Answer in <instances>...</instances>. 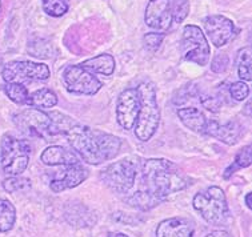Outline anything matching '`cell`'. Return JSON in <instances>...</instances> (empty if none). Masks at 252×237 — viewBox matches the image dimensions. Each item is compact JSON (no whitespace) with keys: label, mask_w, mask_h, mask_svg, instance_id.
I'll return each instance as SVG.
<instances>
[{"label":"cell","mask_w":252,"mask_h":237,"mask_svg":"<svg viewBox=\"0 0 252 237\" xmlns=\"http://www.w3.org/2000/svg\"><path fill=\"white\" fill-rule=\"evenodd\" d=\"M65 136L71 148L91 165L114 159L122 148V140L118 136L78 123L69 128Z\"/></svg>","instance_id":"cell-2"},{"label":"cell","mask_w":252,"mask_h":237,"mask_svg":"<svg viewBox=\"0 0 252 237\" xmlns=\"http://www.w3.org/2000/svg\"><path fill=\"white\" fill-rule=\"evenodd\" d=\"M63 80L67 89L78 95H96L103 87L100 80L94 76V73L83 68L80 64L68 65L63 72Z\"/></svg>","instance_id":"cell-9"},{"label":"cell","mask_w":252,"mask_h":237,"mask_svg":"<svg viewBox=\"0 0 252 237\" xmlns=\"http://www.w3.org/2000/svg\"><path fill=\"white\" fill-rule=\"evenodd\" d=\"M16 221V209L8 200H0V232H8L14 228Z\"/></svg>","instance_id":"cell-23"},{"label":"cell","mask_w":252,"mask_h":237,"mask_svg":"<svg viewBox=\"0 0 252 237\" xmlns=\"http://www.w3.org/2000/svg\"><path fill=\"white\" fill-rule=\"evenodd\" d=\"M138 176V161L123 159L115 161L101 171L100 178L111 191L126 195L135 185Z\"/></svg>","instance_id":"cell-6"},{"label":"cell","mask_w":252,"mask_h":237,"mask_svg":"<svg viewBox=\"0 0 252 237\" xmlns=\"http://www.w3.org/2000/svg\"><path fill=\"white\" fill-rule=\"evenodd\" d=\"M15 124L23 133L28 136L41 137L48 135L51 125V118L47 112H43L39 108L31 107L24 110L15 116Z\"/></svg>","instance_id":"cell-10"},{"label":"cell","mask_w":252,"mask_h":237,"mask_svg":"<svg viewBox=\"0 0 252 237\" xmlns=\"http://www.w3.org/2000/svg\"><path fill=\"white\" fill-rule=\"evenodd\" d=\"M143 40H144V47L147 50L158 51L163 40H164V33H161V32H148V33L144 35Z\"/></svg>","instance_id":"cell-31"},{"label":"cell","mask_w":252,"mask_h":237,"mask_svg":"<svg viewBox=\"0 0 252 237\" xmlns=\"http://www.w3.org/2000/svg\"><path fill=\"white\" fill-rule=\"evenodd\" d=\"M187 178L178 165L167 159H148L142 165L139 192L150 197L155 206L187 187Z\"/></svg>","instance_id":"cell-1"},{"label":"cell","mask_w":252,"mask_h":237,"mask_svg":"<svg viewBox=\"0 0 252 237\" xmlns=\"http://www.w3.org/2000/svg\"><path fill=\"white\" fill-rule=\"evenodd\" d=\"M0 8H1V0H0Z\"/></svg>","instance_id":"cell-37"},{"label":"cell","mask_w":252,"mask_h":237,"mask_svg":"<svg viewBox=\"0 0 252 237\" xmlns=\"http://www.w3.org/2000/svg\"><path fill=\"white\" fill-rule=\"evenodd\" d=\"M182 54L187 61L204 67L210 63L211 48L206 35L197 26L188 24L183 28L182 37Z\"/></svg>","instance_id":"cell-7"},{"label":"cell","mask_w":252,"mask_h":237,"mask_svg":"<svg viewBox=\"0 0 252 237\" xmlns=\"http://www.w3.org/2000/svg\"><path fill=\"white\" fill-rule=\"evenodd\" d=\"M238 75L242 82H251L252 80V51L250 47H244L238 51L235 59Z\"/></svg>","instance_id":"cell-22"},{"label":"cell","mask_w":252,"mask_h":237,"mask_svg":"<svg viewBox=\"0 0 252 237\" xmlns=\"http://www.w3.org/2000/svg\"><path fill=\"white\" fill-rule=\"evenodd\" d=\"M192 206L203 220L211 225H224L229 220V208L224 191L219 187H208L197 192Z\"/></svg>","instance_id":"cell-4"},{"label":"cell","mask_w":252,"mask_h":237,"mask_svg":"<svg viewBox=\"0 0 252 237\" xmlns=\"http://www.w3.org/2000/svg\"><path fill=\"white\" fill-rule=\"evenodd\" d=\"M251 150H252L251 146H246L239 150L238 153H236V156H235V160H234V163H232V165H229L228 168L225 169L224 175H223L224 178H229V176H232L236 171H239V169H242V168H247V167L251 165L252 163Z\"/></svg>","instance_id":"cell-25"},{"label":"cell","mask_w":252,"mask_h":237,"mask_svg":"<svg viewBox=\"0 0 252 237\" xmlns=\"http://www.w3.org/2000/svg\"><path fill=\"white\" fill-rule=\"evenodd\" d=\"M48 116L51 118L48 135H59V133L65 135L69 128H72L76 124L69 116H65V115L60 114V112H54L52 111V112L48 114Z\"/></svg>","instance_id":"cell-24"},{"label":"cell","mask_w":252,"mask_h":237,"mask_svg":"<svg viewBox=\"0 0 252 237\" xmlns=\"http://www.w3.org/2000/svg\"><path fill=\"white\" fill-rule=\"evenodd\" d=\"M200 100H202L203 107L210 112H219L220 108H221V101L216 97H212V96H202Z\"/></svg>","instance_id":"cell-33"},{"label":"cell","mask_w":252,"mask_h":237,"mask_svg":"<svg viewBox=\"0 0 252 237\" xmlns=\"http://www.w3.org/2000/svg\"><path fill=\"white\" fill-rule=\"evenodd\" d=\"M110 237H129V236L124 235V233H115V235H112V236H110Z\"/></svg>","instance_id":"cell-36"},{"label":"cell","mask_w":252,"mask_h":237,"mask_svg":"<svg viewBox=\"0 0 252 237\" xmlns=\"http://www.w3.org/2000/svg\"><path fill=\"white\" fill-rule=\"evenodd\" d=\"M4 92L9 100L14 101L15 104L28 105L30 93H28L27 88L24 87V84H20V83H5Z\"/></svg>","instance_id":"cell-26"},{"label":"cell","mask_w":252,"mask_h":237,"mask_svg":"<svg viewBox=\"0 0 252 237\" xmlns=\"http://www.w3.org/2000/svg\"><path fill=\"white\" fill-rule=\"evenodd\" d=\"M43 164L55 167V165H73L80 163L79 156L71 149H67L62 146H51L43 150L40 156Z\"/></svg>","instance_id":"cell-17"},{"label":"cell","mask_w":252,"mask_h":237,"mask_svg":"<svg viewBox=\"0 0 252 237\" xmlns=\"http://www.w3.org/2000/svg\"><path fill=\"white\" fill-rule=\"evenodd\" d=\"M144 22L156 31H167L172 23L170 0H150L146 7Z\"/></svg>","instance_id":"cell-13"},{"label":"cell","mask_w":252,"mask_h":237,"mask_svg":"<svg viewBox=\"0 0 252 237\" xmlns=\"http://www.w3.org/2000/svg\"><path fill=\"white\" fill-rule=\"evenodd\" d=\"M178 116H179L180 121L184 124V127L191 129L192 132L204 133L207 118L202 111H199L195 107L180 108L178 110Z\"/></svg>","instance_id":"cell-18"},{"label":"cell","mask_w":252,"mask_h":237,"mask_svg":"<svg viewBox=\"0 0 252 237\" xmlns=\"http://www.w3.org/2000/svg\"><path fill=\"white\" fill-rule=\"evenodd\" d=\"M195 227L191 220L171 217L163 220L156 228V237H193Z\"/></svg>","instance_id":"cell-16"},{"label":"cell","mask_w":252,"mask_h":237,"mask_svg":"<svg viewBox=\"0 0 252 237\" xmlns=\"http://www.w3.org/2000/svg\"><path fill=\"white\" fill-rule=\"evenodd\" d=\"M3 188L8 193H16V192H27L31 189V181L30 178H26L23 176H9L3 181Z\"/></svg>","instance_id":"cell-28"},{"label":"cell","mask_w":252,"mask_h":237,"mask_svg":"<svg viewBox=\"0 0 252 237\" xmlns=\"http://www.w3.org/2000/svg\"><path fill=\"white\" fill-rule=\"evenodd\" d=\"M229 59L225 54H219L211 61V71L215 73H223L228 69Z\"/></svg>","instance_id":"cell-32"},{"label":"cell","mask_w":252,"mask_h":237,"mask_svg":"<svg viewBox=\"0 0 252 237\" xmlns=\"http://www.w3.org/2000/svg\"><path fill=\"white\" fill-rule=\"evenodd\" d=\"M229 93L232 96V99L236 101L246 100L250 95V87L244 82H235L229 87Z\"/></svg>","instance_id":"cell-30"},{"label":"cell","mask_w":252,"mask_h":237,"mask_svg":"<svg viewBox=\"0 0 252 237\" xmlns=\"http://www.w3.org/2000/svg\"><path fill=\"white\" fill-rule=\"evenodd\" d=\"M64 216L69 224H72L73 227H78V228L92 227L96 223V216L92 213L87 207L82 204L69 207V209L65 210Z\"/></svg>","instance_id":"cell-19"},{"label":"cell","mask_w":252,"mask_h":237,"mask_svg":"<svg viewBox=\"0 0 252 237\" xmlns=\"http://www.w3.org/2000/svg\"><path fill=\"white\" fill-rule=\"evenodd\" d=\"M138 110L139 99L136 89L135 88L124 89L118 97V103H116V118L120 127L127 131L133 129Z\"/></svg>","instance_id":"cell-12"},{"label":"cell","mask_w":252,"mask_h":237,"mask_svg":"<svg viewBox=\"0 0 252 237\" xmlns=\"http://www.w3.org/2000/svg\"><path fill=\"white\" fill-rule=\"evenodd\" d=\"M80 65L90 72L100 73L104 76H111L115 72L114 56L108 55V54H101V55H97L91 59L84 60Z\"/></svg>","instance_id":"cell-20"},{"label":"cell","mask_w":252,"mask_h":237,"mask_svg":"<svg viewBox=\"0 0 252 237\" xmlns=\"http://www.w3.org/2000/svg\"><path fill=\"white\" fill-rule=\"evenodd\" d=\"M41 5L47 15L52 18H60L69 9V0H41Z\"/></svg>","instance_id":"cell-27"},{"label":"cell","mask_w":252,"mask_h":237,"mask_svg":"<svg viewBox=\"0 0 252 237\" xmlns=\"http://www.w3.org/2000/svg\"><path fill=\"white\" fill-rule=\"evenodd\" d=\"M88 178V169L84 168L80 163L73 165H67L63 174L59 178H54L50 182L51 191L59 193L65 189H71L80 185Z\"/></svg>","instance_id":"cell-14"},{"label":"cell","mask_w":252,"mask_h":237,"mask_svg":"<svg viewBox=\"0 0 252 237\" xmlns=\"http://www.w3.org/2000/svg\"><path fill=\"white\" fill-rule=\"evenodd\" d=\"M189 14V1L188 0H174L171 3V15L175 23H183Z\"/></svg>","instance_id":"cell-29"},{"label":"cell","mask_w":252,"mask_h":237,"mask_svg":"<svg viewBox=\"0 0 252 237\" xmlns=\"http://www.w3.org/2000/svg\"><path fill=\"white\" fill-rule=\"evenodd\" d=\"M204 133L208 136L215 137L227 146H235L242 136V125L238 121L219 124L215 120H207Z\"/></svg>","instance_id":"cell-15"},{"label":"cell","mask_w":252,"mask_h":237,"mask_svg":"<svg viewBox=\"0 0 252 237\" xmlns=\"http://www.w3.org/2000/svg\"><path fill=\"white\" fill-rule=\"evenodd\" d=\"M51 71L44 63H33L28 60H15L4 65L1 71V78L5 83L31 82V80H47Z\"/></svg>","instance_id":"cell-8"},{"label":"cell","mask_w":252,"mask_h":237,"mask_svg":"<svg viewBox=\"0 0 252 237\" xmlns=\"http://www.w3.org/2000/svg\"><path fill=\"white\" fill-rule=\"evenodd\" d=\"M206 237H231L228 235V232L225 231H214V232L208 233Z\"/></svg>","instance_id":"cell-34"},{"label":"cell","mask_w":252,"mask_h":237,"mask_svg":"<svg viewBox=\"0 0 252 237\" xmlns=\"http://www.w3.org/2000/svg\"><path fill=\"white\" fill-rule=\"evenodd\" d=\"M58 104V96L50 88H40L30 95L28 105L39 110H50Z\"/></svg>","instance_id":"cell-21"},{"label":"cell","mask_w":252,"mask_h":237,"mask_svg":"<svg viewBox=\"0 0 252 237\" xmlns=\"http://www.w3.org/2000/svg\"><path fill=\"white\" fill-rule=\"evenodd\" d=\"M31 147L27 140L18 139L14 135L5 133L0 142V164L8 176H18L27 169L30 164Z\"/></svg>","instance_id":"cell-5"},{"label":"cell","mask_w":252,"mask_h":237,"mask_svg":"<svg viewBox=\"0 0 252 237\" xmlns=\"http://www.w3.org/2000/svg\"><path fill=\"white\" fill-rule=\"evenodd\" d=\"M246 206H247L248 209H252V204H251V192H248L246 195Z\"/></svg>","instance_id":"cell-35"},{"label":"cell","mask_w":252,"mask_h":237,"mask_svg":"<svg viewBox=\"0 0 252 237\" xmlns=\"http://www.w3.org/2000/svg\"><path fill=\"white\" fill-rule=\"evenodd\" d=\"M204 30L212 44L218 48L224 47L238 33L234 22L223 15H211L204 19Z\"/></svg>","instance_id":"cell-11"},{"label":"cell","mask_w":252,"mask_h":237,"mask_svg":"<svg viewBox=\"0 0 252 237\" xmlns=\"http://www.w3.org/2000/svg\"><path fill=\"white\" fill-rule=\"evenodd\" d=\"M139 110L133 131L139 140L147 143L155 135L160 123V110L156 99L155 86L150 82L142 83L138 88Z\"/></svg>","instance_id":"cell-3"}]
</instances>
